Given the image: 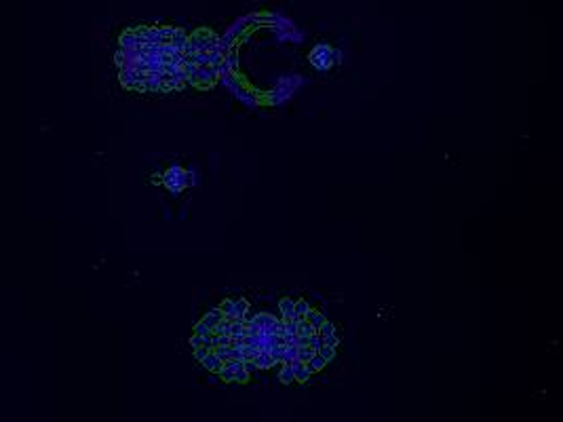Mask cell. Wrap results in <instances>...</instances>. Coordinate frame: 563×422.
I'll list each match as a JSON object with an SVG mask.
<instances>
[{"label": "cell", "instance_id": "cell-1", "mask_svg": "<svg viewBox=\"0 0 563 422\" xmlns=\"http://www.w3.org/2000/svg\"><path fill=\"white\" fill-rule=\"evenodd\" d=\"M337 57H340V53H337V51H331L327 45H319V47H316L312 53H310V64H312L316 70H327V68H331L333 59H337Z\"/></svg>", "mask_w": 563, "mask_h": 422}, {"label": "cell", "instance_id": "cell-2", "mask_svg": "<svg viewBox=\"0 0 563 422\" xmlns=\"http://www.w3.org/2000/svg\"><path fill=\"white\" fill-rule=\"evenodd\" d=\"M183 171L181 167H171L167 173H165V186L171 190V192H181V188H186L183 186Z\"/></svg>", "mask_w": 563, "mask_h": 422}, {"label": "cell", "instance_id": "cell-3", "mask_svg": "<svg viewBox=\"0 0 563 422\" xmlns=\"http://www.w3.org/2000/svg\"><path fill=\"white\" fill-rule=\"evenodd\" d=\"M218 78V72L216 68L211 66H205V68H197V74H194V85H199L201 89L213 85V80Z\"/></svg>", "mask_w": 563, "mask_h": 422}, {"label": "cell", "instance_id": "cell-4", "mask_svg": "<svg viewBox=\"0 0 563 422\" xmlns=\"http://www.w3.org/2000/svg\"><path fill=\"white\" fill-rule=\"evenodd\" d=\"M291 365V369H293V378H295V382H300V384H306L310 380V372H308V367H306V363H302V361H298V359H293V361L289 363Z\"/></svg>", "mask_w": 563, "mask_h": 422}, {"label": "cell", "instance_id": "cell-5", "mask_svg": "<svg viewBox=\"0 0 563 422\" xmlns=\"http://www.w3.org/2000/svg\"><path fill=\"white\" fill-rule=\"evenodd\" d=\"M201 363H203V367H205V369H209V372H216V374H218L220 369L224 367V361H222V359H220L216 353H213V348L207 353V357H205Z\"/></svg>", "mask_w": 563, "mask_h": 422}, {"label": "cell", "instance_id": "cell-6", "mask_svg": "<svg viewBox=\"0 0 563 422\" xmlns=\"http://www.w3.org/2000/svg\"><path fill=\"white\" fill-rule=\"evenodd\" d=\"M293 300L291 298H283V300L279 302V313L283 319H293V321H300L298 315H295V308H293Z\"/></svg>", "mask_w": 563, "mask_h": 422}, {"label": "cell", "instance_id": "cell-7", "mask_svg": "<svg viewBox=\"0 0 563 422\" xmlns=\"http://www.w3.org/2000/svg\"><path fill=\"white\" fill-rule=\"evenodd\" d=\"M173 49L175 51H179V53H183V47L188 45V34L183 32V30H175V32H173V36H171V43H169Z\"/></svg>", "mask_w": 563, "mask_h": 422}, {"label": "cell", "instance_id": "cell-8", "mask_svg": "<svg viewBox=\"0 0 563 422\" xmlns=\"http://www.w3.org/2000/svg\"><path fill=\"white\" fill-rule=\"evenodd\" d=\"M325 365H327V361H325V359H323L319 353H314V355L308 359V361H306V367H308V372H310V374L321 372V369H323Z\"/></svg>", "mask_w": 563, "mask_h": 422}, {"label": "cell", "instance_id": "cell-9", "mask_svg": "<svg viewBox=\"0 0 563 422\" xmlns=\"http://www.w3.org/2000/svg\"><path fill=\"white\" fill-rule=\"evenodd\" d=\"M304 319H306V321H308V323H310V325L314 327V332H319V327H321V325H323V323L327 321V319H325V315H323V313H319V311H308V313H306V317H304Z\"/></svg>", "mask_w": 563, "mask_h": 422}, {"label": "cell", "instance_id": "cell-10", "mask_svg": "<svg viewBox=\"0 0 563 422\" xmlns=\"http://www.w3.org/2000/svg\"><path fill=\"white\" fill-rule=\"evenodd\" d=\"M272 321H274V315H270V313H260V315H255L253 317V325L255 327H260V329H268L270 325H272Z\"/></svg>", "mask_w": 563, "mask_h": 422}, {"label": "cell", "instance_id": "cell-11", "mask_svg": "<svg viewBox=\"0 0 563 422\" xmlns=\"http://www.w3.org/2000/svg\"><path fill=\"white\" fill-rule=\"evenodd\" d=\"M253 361H255V365H258V369H270L274 365V359L270 357V353H264V351H260Z\"/></svg>", "mask_w": 563, "mask_h": 422}, {"label": "cell", "instance_id": "cell-12", "mask_svg": "<svg viewBox=\"0 0 563 422\" xmlns=\"http://www.w3.org/2000/svg\"><path fill=\"white\" fill-rule=\"evenodd\" d=\"M249 311V302L245 300V298H241V300H234V319L237 321H243L245 313Z\"/></svg>", "mask_w": 563, "mask_h": 422}, {"label": "cell", "instance_id": "cell-13", "mask_svg": "<svg viewBox=\"0 0 563 422\" xmlns=\"http://www.w3.org/2000/svg\"><path fill=\"white\" fill-rule=\"evenodd\" d=\"M247 336V325L243 321H232L230 325V338H245Z\"/></svg>", "mask_w": 563, "mask_h": 422}, {"label": "cell", "instance_id": "cell-14", "mask_svg": "<svg viewBox=\"0 0 563 422\" xmlns=\"http://www.w3.org/2000/svg\"><path fill=\"white\" fill-rule=\"evenodd\" d=\"M213 336V334H211ZM211 336H197V334H192V338H190V346L192 348H199V346H207V348H213L211 346Z\"/></svg>", "mask_w": 563, "mask_h": 422}, {"label": "cell", "instance_id": "cell-15", "mask_svg": "<svg viewBox=\"0 0 563 422\" xmlns=\"http://www.w3.org/2000/svg\"><path fill=\"white\" fill-rule=\"evenodd\" d=\"M279 380H281L283 384H293V382H295L291 365H283V367H281V372H279Z\"/></svg>", "mask_w": 563, "mask_h": 422}, {"label": "cell", "instance_id": "cell-16", "mask_svg": "<svg viewBox=\"0 0 563 422\" xmlns=\"http://www.w3.org/2000/svg\"><path fill=\"white\" fill-rule=\"evenodd\" d=\"M220 311L224 313V317H226L228 321H237V319H234V300H224L220 304Z\"/></svg>", "mask_w": 563, "mask_h": 422}, {"label": "cell", "instance_id": "cell-17", "mask_svg": "<svg viewBox=\"0 0 563 422\" xmlns=\"http://www.w3.org/2000/svg\"><path fill=\"white\" fill-rule=\"evenodd\" d=\"M312 334H316L314 332V327L306 321V319H302V321H298V332H295V336H306V338H310Z\"/></svg>", "mask_w": 563, "mask_h": 422}, {"label": "cell", "instance_id": "cell-18", "mask_svg": "<svg viewBox=\"0 0 563 422\" xmlns=\"http://www.w3.org/2000/svg\"><path fill=\"white\" fill-rule=\"evenodd\" d=\"M230 325H232V321L222 319V321L216 325V329H213V336H230Z\"/></svg>", "mask_w": 563, "mask_h": 422}, {"label": "cell", "instance_id": "cell-19", "mask_svg": "<svg viewBox=\"0 0 563 422\" xmlns=\"http://www.w3.org/2000/svg\"><path fill=\"white\" fill-rule=\"evenodd\" d=\"M293 359H298V346H285V355H283V365H289Z\"/></svg>", "mask_w": 563, "mask_h": 422}, {"label": "cell", "instance_id": "cell-20", "mask_svg": "<svg viewBox=\"0 0 563 422\" xmlns=\"http://www.w3.org/2000/svg\"><path fill=\"white\" fill-rule=\"evenodd\" d=\"M293 308H295V315H298V319H300V321H302V319L306 317V313L310 311V306H308V302H306V300H295Z\"/></svg>", "mask_w": 563, "mask_h": 422}, {"label": "cell", "instance_id": "cell-21", "mask_svg": "<svg viewBox=\"0 0 563 422\" xmlns=\"http://www.w3.org/2000/svg\"><path fill=\"white\" fill-rule=\"evenodd\" d=\"M316 353H319V355H321V357L325 359V361L329 363V361H333V357H335V348H333V346H327V344H323V346H321V348H319V351H316Z\"/></svg>", "mask_w": 563, "mask_h": 422}, {"label": "cell", "instance_id": "cell-22", "mask_svg": "<svg viewBox=\"0 0 563 422\" xmlns=\"http://www.w3.org/2000/svg\"><path fill=\"white\" fill-rule=\"evenodd\" d=\"M268 353H270V357L274 359V363H283V355H285V346H276V344H272Z\"/></svg>", "mask_w": 563, "mask_h": 422}, {"label": "cell", "instance_id": "cell-23", "mask_svg": "<svg viewBox=\"0 0 563 422\" xmlns=\"http://www.w3.org/2000/svg\"><path fill=\"white\" fill-rule=\"evenodd\" d=\"M314 355V351L310 346H298V361H302V363H306L308 361V359Z\"/></svg>", "mask_w": 563, "mask_h": 422}, {"label": "cell", "instance_id": "cell-24", "mask_svg": "<svg viewBox=\"0 0 563 422\" xmlns=\"http://www.w3.org/2000/svg\"><path fill=\"white\" fill-rule=\"evenodd\" d=\"M316 334H319L321 338L331 336V334H335V325H333V323H329V321H325V323L319 327V332H316Z\"/></svg>", "mask_w": 563, "mask_h": 422}, {"label": "cell", "instance_id": "cell-25", "mask_svg": "<svg viewBox=\"0 0 563 422\" xmlns=\"http://www.w3.org/2000/svg\"><path fill=\"white\" fill-rule=\"evenodd\" d=\"M226 59V64L230 66V72H237L239 70V57H237V51H230V55L228 57H224Z\"/></svg>", "mask_w": 563, "mask_h": 422}, {"label": "cell", "instance_id": "cell-26", "mask_svg": "<svg viewBox=\"0 0 563 422\" xmlns=\"http://www.w3.org/2000/svg\"><path fill=\"white\" fill-rule=\"evenodd\" d=\"M308 346H310V348H312V351L316 353V351H319V348L323 346V338H321L319 334H312V336L308 338Z\"/></svg>", "mask_w": 563, "mask_h": 422}, {"label": "cell", "instance_id": "cell-27", "mask_svg": "<svg viewBox=\"0 0 563 422\" xmlns=\"http://www.w3.org/2000/svg\"><path fill=\"white\" fill-rule=\"evenodd\" d=\"M175 32V28H158V36L162 43H171V36Z\"/></svg>", "mask_w": 563, "mask_h": 422}, {"label": "cell", "instance_id": "cell-28", "mask_svg": "<svg viewBox=\"0 0 563 422\" xmlns=\"http://www.w3.org/2000/svg\"><path fill=\"white\" fill-rule=\"evenodd\" d=\"M194 334H197V336H205V338H207V336H211L213 332H211V329H209L207 325H205L203 321H199L197 325H194Z\"/></svg>", "mask_w": 563, "mask_h": 422}, {"label": "cell", "instance_id": "cell-29", "mask_svg": "<svg viewBox=\"0 0 563 422\" xmlns=\"http://www.w3.org/2000/svg\"><path fill=\"white\" fill-rule=\"evenodd\" d=\"M201 321H203V323H205V325H207V327L211 329V332H213V329H216V325L220 323V319H216V317H213V315H205V317L201 319Z\"/></svg>", "mask_w": 563, "mask_h": 422}, {"label": "cell", "instance_id": "cell-30", "mask_svg": "<svg viewBox=\"0 0 563 422\" xmlns=\"http://www.w3.org/2000/svg\"><path fill=\"white\" fill-rule=\"evenodd\" d=\"M220 378L222 380H226V382H234V369H228V367H222L220 369Z\"/></svg>", "mask_w": 563, "mask_h": 422}, {"label": "cell", "instance_id": "cell-31", "mask_svg": "<svg viewBox=\"0 0 563 422\" xmlns=\"http://www.w3.org/2000/svg\"><path fill=\"white\" fill-rule=\"evenodd\" d=\"M243 365H245V361H241V359H230V361L224 363V367L234 369V372H239V369H243Z\"/></svg>", "mask_w": 563, "mask_h": 422}, {"label": "cell", "instance_id": "cell-32", "mask_svg": "<svg viewBox=\"0 0 563 422\" xmlns=\"http://www.w3.org/2000/svg\"><path fill=\"white\" fill-rule=\"evenodd\" d=\"M211 351V348H207V346H199V348H194V359H197V361H203L205 357H207V353Z\"/></svg>", "mask_w": 563, "mask_h": 422}, {"label": "cell", "instance_id": "cell-33", "mask_svg": "<svg viewBox=\"0 0 563 422\" xmlns=\"http://www.w3.org/2000/svg\"><path fill=\"white\" fill-rule=\"evenodd\" d=\"M249 380V374L245 372V369H239V372H234V382H239V384H245Z\"/></svg>", "mask_w": 563, "mask_h": 422}, {"label": "cell", "instance_id": "cell-34", "mask_svg": "<svg viewBox=\"0 0 563 422\" xmlns=\"http://www.w3.org/2000/svg\"><path fill=\"white\" fill-rule=\"evenodd\" d=\"M323 344H327V346H337L340 344V338H337V334H331V336H327V338H323Z\"/></svg>", "mask_w": 563, "mask_h": 422}, {"label": "cell", "instance_id": "cell-35", "mask_svg": "<svg viewBox=\"0 0 563 422\" xmlns=\"http://www.w3.org/2000/svg\"><path fill=\"white\" fill-rule=\"evenodd\" d=\"M243 369H245V372H247V374L251 376L253 372H258V365H255V361H245V365H243Z\"/></svg>", "mask_w": 563, "mask_h": 422}, {"label": "cell", "instance_id": "cell-36", "mask_svg": "<svg viewBox=\"0 0 563 422\" xmlns=\"http://www.w3.org/2000/svg\"><path fill=\"white\" fill-rule=\"evenodd\" d=\"M194 182H197V180H194V173H192V171H186V173H183V186H192Z\"/></svg>", "mask_w": 563, "mask_h": 422}, {"label": "cell", "instance_id": "cell-37", "mask_svg": "<svg viewBox=\"0 0 563 422\" xmlns=\"http://www.w3.org/2000/svg\"><path fill=\"white\" fill-rule=\"evenodd\" d=\"M207 315H213L216 319H220V321H222V319H226V317H224V313L220 311V306H216V308H209V313H207Z\"/></svg>", "mask_w": 563, "mask_h": 422}]
</instances>
